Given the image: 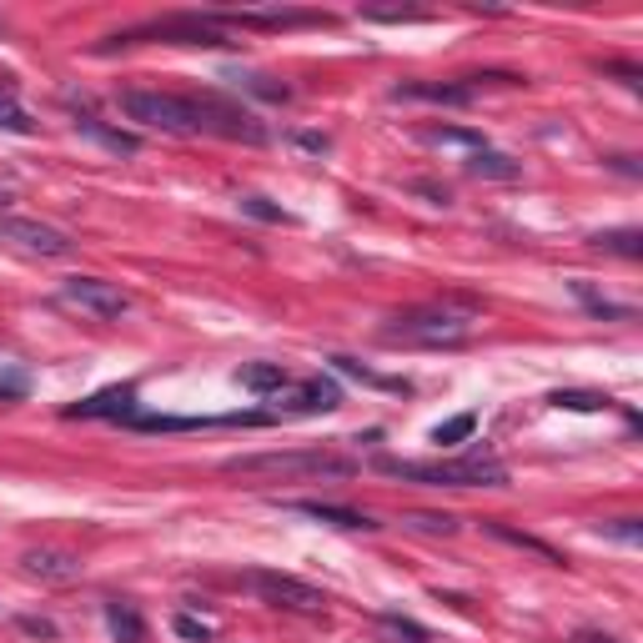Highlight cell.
I'll list each match as a JSON object with an SVG mask.
<instances>
[{"mask_svg":"<svg viewBox=\"0 0 643 643\" xmlns=\"http://www.w3.org/2000/svg\"><path fill=\"white\" fill-rule=\"evenodd\" d=\"M422 136H428L432 146H467V152L488 146V141H482L478 131H463V126H438V131H422Z\"/></svg>","mask_w":643,"mask_h":643,"instance_id":"4316f807","label":"cell"},{"mask_svg":"<svg viewBox=\"0 0 643 643\" xmlns=\"http://www.w3.org/2000/svg\"><path fill=\"white\" fill-rule=\"evenodd\" d=\"M5 202H11V196H5V191H0V206H5Z\"/></svg>","mask_w":643,"mask_h":643,"instance_id":"ab89813d","label":"cell"},{"mask_svg":"<svg viewBox=\"0 0 643 643\" xmlns=\"http://www.w3.org/2000/svg\"><path fill=\"white\" fill-rule=\"evenodd\" d=\"M593 247H598V252H613V256H643V231L639 227H613V231H598V237H593Z\"/></svg>","mask_w":643,"mask_h":643,"instance_id":"7402d4cb","label":"cell"},{"mask_svg":"<svg viewBox=\"0 0 643 643\" xmlns=\"http://www.w3.org/2000/svg\"><path fill=\"white\" fill-rule=\"evenodd\" d=\"M604 538L639 543V538H643V528H639V517H613V523H604Z\"/></svg>","mask_w":643,"mask_h":643,"instance_id":"1f68e13d","label":"cell"},{"mask_svg":"<svg viewBox=\"0 0 643 643\" xmlns=\"http://www.w3.org/2000/svg\"><path fill=\"white\" fill-rule=\"evenodd\" d=\"M548 403H553V407H568V413H604V407H608V392H593V387H558Z\"/></svg>","mask_w":643,"mask_h":643,"instance_id":"cb8c5ba5","label":"cell"},{"mask_svg":"<svg viewBox=\"0 0 643 643\" xmlns=\"http://www.w3.org/2000/svg\"><path fill=\"white\" fill-rule=\"evenodd\" d=\"M608 166L623 171V177H639V161H633V156H608Z\"/></svg>","mask_w":643,"mask_h":643,"instance_id":"8d00e7d4","label":"cell"},{"mask_svg":"<svg viewBox=\"0 0 643 643\" xmlns=\"http://www.w3.org/2000/svg\"><path fill=\"white\" fill-rule=\"evenodd\" d=\"M241 588H252L262 604L272 608H287V613H322L327 608V593L312 588V583L291 578V573H272V568H252L241 573Z\"/></svg>","mask_w":643,"mask_h":643,"instance_id":"52a82bcc","label":"cell"},{"mask_svg":"<svg viewBox=\"0 0 643 643\" xmlns=\"http://www.w3.org/2000/svg\"><path fill=\"white\" fill-rule=\"evenodd\" d=\"M291 141H297L302 152H327V146H332V141L322 136V131H291Z\"/></svg>","mask_w":643,"mask_h":643,"instance_id":"836d02e7","label":"cell"},{"mask_svg":"<svg viewBox=\"0 0 643 643\" xmlns=\"http://www.w3.org/2000/svg\"><path fill=\"white\" fill-rule=\"evenodd\" d=\"M392 101H428V106H473L478 101V86L467 76L457 81H397L392 86Z\"/></svg>","mask_w":643,"mask_h":643,"instance_id":"30bf717a","label":"cell"},{"mask_svg":"<svg viewBox=\"0 0 643 643\" xmlns=\"http://www.w3.org/2000/svg\"><path fill=\"white\" fill-rule=\"evenodd\" d=\"M26 633H46V639H51V623H46V618H26Z\"/></svg>","mask_w":643,"mask_h":643,"instance_id":"74e56055","label":"cell"},{"mask_svg":"<svg viewBox=\"0 0 643 643\" xmlns=\"http://www.w3.org/2000/svg\"><path fill=\"white\" fill-rule=\"evenodd\" d=\"M382 478L417 482V488H503L508 467L488 453L467 457H372Z\"/></svg>","mask_w":643,"mask_h":643,"instance_id":"3957f363","label":"cell"},{"mask_svg":"<svg viewBox=\"0 0 643 643\" xmlns=\"http://www.w3.org/2000/svg\"><path fill=\"white\" fill-rule=\"evenodd\" d=\"M568 291H573V297L583 302V312L598 317V322H633V317H639L633 302H613V297H604V291L593 287V282H583V277L568 282Z\"/></svg>","mask_w":643,"mask_h":643,"instance_id":"2e32d148","label":"cell"},{"mask_svg":"<svg viewBox=\"0 0 643 643\" xmlns=\"http://www.w3.org/2000/svg\"><path fill=\"white\" fill-rule=\"evenodd\" d=\"M216 26H252V30H297V26H332V15L322 11H231V15H212Z\"/></svg>","mask_w":643,"mask_h":643,"instance_id":"7c38bea8","label":"cell"},{"mask_svg":"<svg viewBox=\"0 0 643 643\" xmlns=\"http://www.w3.org/2000/svg\"><path fill=\"white\" fill-rule=\"evenodd\" d=\"M287 513H302V517H317V523H332V528H347V533H372L378 523L357 508H342V503H317V498H291L282 503Z\"/></svg>","mask_w":643,"mask_h":643,"instance_id":"4fadbf2b","label":"cell"},{"mask_svg":"<svg viewBox=\"0 0 643 643\" xmlns=\"http://www.w3.org/2000/svg\"><path fill=\"white\" fill-rule=\"evenodd\" d=\"M573 643H618V639H608V633H588V629H583Z\"/></svg>","mask_w":643,"mask_h":643,"instance_id":"f35d334b","label":"cell"},{"mask_svg":"<svg viewBox=\"0 0 643 643\" xmlns=\"http://www.w3.org/2000/svg\"><path fill=\"white\" fill-rule=\"evenodd\" d=\"M241 216H256V222H272V227H282V222H291L287 212H282V206H272L266 202V196H256V191H247V196H241Z\"/></svg>","mask_w":643,"mask_h":643,"instance_id":"f1b7e54d","label":"cell"},{"mask_svg":"<svg viewBox=\"0 0 643 643\" xmlns=\"http://www.w3.org/2000/svg\"><path fill=\"white\" fill-rule=\"evenodd\" d=\"M337 407H342L337 382L332 378H307L302 387H297V397L282 407V417H317V413H337Z\"/></svg>","mask_w":643,"mask_h":643,"instance_id":"5bb4252c","label":"cell"},{"mask_svg":"<svg viewBox=\"0 0 643 643\" xmlns=\"http://www.w3.org/2000/svg\"><path fill=\"white\" fill-rule=\"evenodd\" d=\"M413 191L432 196V206H447V202H453V191H447V187H428V181H413Z\"/></svg>","mask_w":643,"mask_h":643,"instance_id":"d590c367","label":"cell"},{"mask_svg":"<svg viewBox=\"0 0 643 643\" xmlns=\"http://www.w3.org/2000/svg\"><path fill=\"white\" fill-rule=\"evenodd\" d=\"M482 533H488V538H498V543H508V548H523V553H538V558H548V563H563V553H558L553 543L533 538V533H523V528H508V523H498V517H488V523H482Z\"/></svg>","mask_w":643,"mask_h":643,"instance_id":"d6986e66","label":"cell"},{"mask_svg":"<svg viewBox=\"0 0 643 643\" xmlns=\"http://www.w3.org/2000/svg\"><path fill=\"white\" fill-rule=\"evenodd\" d=\"M191 106H196V121H202V136H222V141H247V146H266L272 131L256 121V111H247L241 101H231L227 91H187Z\"/></svg>","mask_w":643,"mask_h":643,"instance_id":"5b68a950","label":"cell"},{"mask_svg":"<svg viewBox=\"0 0 643 643\" xmlns=\"http://www.w3.org/2000/svg\"><path fill=\"white\" fill-rule=\"evenodd\" d=\"M237 81V91H252V96H262V101H291V86H277V81H266V76H227Z\"/></svg>","mask_w":643,"mask_h":643,"instance_id":"484cf974","label":"cell"},{"mask_svg":"<svg viewBox=\"0 0 643 643\" xmlns=\"http://www.w3.org/2000/svg\"><path fill=\"white\" fill-rule=\"evenodd\" d=\"M332 367H337V372H347V378H362V382H372V387L403 392V382H392V378H378V372H367L362 362H352V357H332Z\"/></svg>","mask_w":643,"mask_h":643,"instance_id":"f546056e","label":"cell"},{"mask_svg":"<svg viewBox=\"0 0 643 643\" xmlns=\"http://www.w3.org/2000/svg\"><path fill=\"white\" fill-rule=\"evenodd\" d=\"M382 623H392V629H397V633H407L413 643H428V633L417 629V623H407V618H397V613H382Z\"/></svg>","mask_w":643,"mask_h":643,"instance_id":"e575fe53","label":"cell"},{"mask_svg":"<svg viewBox=\"0 0 643 643\" xmlns=\"http://www.w3.org/2000/svg\"><path fill=\"white\" fill-rule=\"evenodd\" d=\"M473 322H478V302L438 297V302H417L387 317V327L378 337L387 347H463L473 337Z\"/></svg>","mask_w":643,"mask_h":643,"instance_id":"7a4b0ae2","label":"cell"},{"mask_svg":"<svg viewBox=\"0 0 643 643\" xmlns=\"http://www.w3.org/2000/svg\"><path fill=\"white\" fill-rule=\"evenodd\" d=\"M76 131H81L86 141H96V146H106L111 156H136V152H141V141L131 136V131L106 126L101 116H91V111H76Z\"/></svg>","mask_w":643,"mask_h":643,"instance_id":"e0dca14e","label":"cell"},{"mask_svg":"<svg viewBox=\"0 0 643 643\" xmlns=\"http://www.w3.org/2000/svg\"><path fill=\"white\" fill-rule=\"evenodd\" d=\"M106 629H111L116 643H146V618H141L131 604H121V598L106 604Z\"/></svg>","mask_w":643,"mask_h":643,"instance_id":"44dd1931","label":"cell"},{"mask_svg":"<svg viewBox=\"0 0 643 643\" xmlns=\"http://www.w3.org/2000/svg\"><path fill=\"white\" fill-rule=\"evenodd\" d=\"M473 432H478V413H457V417H447V422L432 428V442H438V447H457V442H467Z\"/></svg>","mask_w":643,"mask_h":643,"instance_id":"d4e9b609","label":"cell"},{"mask_svg":"<svg viewBox=\"0 0 643 643\" xmlns=\"http://www.w3.org/2000/svg\"><path fill=\"white\" fill-rule=\"evenodd\" d=\"M237 382H241L247 392H256V397H272V392H282V387L291 382V372H287L282 362H247V367L237 372Z\"/></svg>","mask_w":643,"mask_h":643,"instance_id":"ffe728a7","label":"cell"},{"mask_svg":"<svg viewBox=\"0 0 643 643\" xmlns=\"http://www.w3.org/2000/svg\"><path fill=\"white\" fill-rule=\"evenodd\" d=\"M116 106H121V116L136 121V126L166 131V136H202V121H196L191 96H177V91L126 86V91H116Z\"/></svg>","mask_w":643,"mask_h":643,"instance_id":"277c9868","label":"cell"},{"mask_svg":"<svg viewBox=\"0 0 643 643\" xmlns=\"http://www.w3.org/2000/svg\"><path fill=\"white\" fill-rule=\"evenodd\" d=\"M21 568L40 583H76L81 578V558L61 553V548H30V553L21 558Z\"/></svg>","mask_w":643,"mask_h":643,"instance_id":"9a60e30c","label":"cell"},{"mask_svg":"<svg viewBox=\"0 0 643 643\" xmlns=\"http://www.w3.org/2000/svg\"><path fill=\"white\" fill-rule=\"evenodd\" d=\"M26 387H30V382L21 378V372H5V378H0V403H21Z\"/></svg>","mask_w":643,"mask_h":643,"instance_id":"d6a6232c","label":"cell"},{"mask_svg":"<svg viewBox=\"0 0 643 643\" xmlns=\"http://www.w3.org/2000/svg\"><path fill=\"white\" fill-rule=\"evenodd\" d=\"M231 478H262V482H347L362 473V463L332 447H277V453H237L222 463Z\"/></svg>","mask_w":643,"mask_h":643,"instance_id":"6da1fadb","label":"cell"},{"mask_svg":"<svg viewBox=\"0 0 643 643\" xmlns=\"http://www.w3.org/2000/svg\"><path fill=\"white\" fill-rule=\"evenodd\" d=\"M146 40H161V46H231L222 30H216L212 15H166V21H146L136 30H121L96 51H116V46H146Z\"/></svg>","mask_w":643,"mask_h":643,"instance_id":"8992f818","label":"cell"},{"mask_svg":"<svg viewBox=\"0 0 643 643\" xmlns=\"http://www.w3.org/2000/svg\"><path fill=\"white\" fill-rule=\"evenodd\" d=\"M171 629H177V639H187V643H212V629H206L202 618H191V613H177L171 618Z\"/></svg>","mask_w":643,"mask_h":643,"instance_id":"4dcf8cb0","label":"cell"},{"mask_svg":"<svg viewBox=\"0 0 643 643\" xmlns=\"http://www.w3.org/2000/svg\"><path fill=\"white\" fill-rule=\"evenodd\" d=\"M0 241L26 256H46V262H61V256L76 252V241L65 237L61 227L36 222V216H0Z\"/></svg>","mask_w":643,"mask_h":643,"instance_id":"ba28073f","label":"cell"},{"mask_svg":"<svg viewBox=\"0 0 643 643\" xmlns=\"http://www.w3.org/2000/svg\"><path fill=\"white\" fill-rule=\"evenodd\" d=\"M467 171H473V177H482V181H517V177H523V166H517L508 152H492V146L467 152Z\"/></svg>","mask_w":643,"mask_h":643,"instance_id":"ac0fdd59","label":"cell"},{"mask_svg":"<svg viewBox=\"0 0 643 643\" xmlns=\"http://www.w3.org/2000/svg\"><path fill=\"white\" fill-rule=\"evenodd\" d=\"M407 528L432 533V538H453V533H457V517H453V513H413V517H407Z\"/></svg>","mask_w":643,"mask_h":643,"instance_id":"83f0119b","label":"cell"},{"mask_svg":"<svg viewBox=\"0 0 643 643\" xmlns=\"http://www.w3.org/2000/svg\"><path fill=\"white\" fill-rule=\"evenodd\" d=\"M0 131H11V136H36V121L21 101H15L11 86H0Z\"/></svg>","mask_w":643,"mask_h":643,"instance_id":"603a6c76","label":"cell"},{"mask_svg":"<svg viewBox=\"0 0 643 643\" xmlns=\"http://www.w3.org/2000/svg\"><path fill=\"white\" fill-rule=\"evenodd\" d=\"M136 413V382H116V387H101L91 392V397H81L76 407H65V417H111V422H126V417Z\"/></svg>","mask_w":643,"mask_h":643,"instance_id":"8fae6325","label":"cell"},{"mask_svg":"<svg viewBox=\"0 0 643 643\" xmlns=\"http://www.w3.org/2000/svg\"><path fill=\"white\" fill-rule=\"evenodd\" d=\"M61 302L71 312H86L96 322H116V317L131 312V291H121L106 277H65L61 282Z\"/></svg>","mask_w":643,"mask_h":643,"instance_id":"9c48e42d","label":"cell"}]
</instances>
